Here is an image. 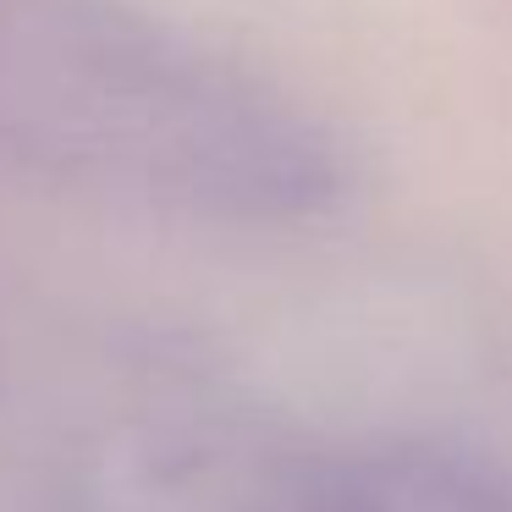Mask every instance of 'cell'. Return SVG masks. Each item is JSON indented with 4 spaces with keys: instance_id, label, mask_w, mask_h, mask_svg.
<instances>
[{
    "instance_id": "cell-1",
    "label": "cell",
    "mask_w": 512,
    "mask_h": 512,
    "mask_svg": "<svg viewBox=\"0 0 512 512\" xmlns=\"http://www.w3.org/2000/svg\"><path fill=\"white\" fill-rule=\"evenodd\" d=\"M0 155L210 221H303L347 188L320 116L127 0H0Z\"/></svg>"
}]
</instances>
